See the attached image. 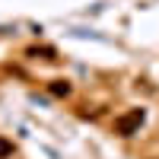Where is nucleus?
Returning a JSON list of instances; mask_svg holds the SVG:
<instances>
[{
    "label": "nucleus",
    "instance_id": "7ed1b4c3",
    "mask_svg": "<svg viewBox=\"0 0 159 159\" xmlns=\"http://www.w3.org/2000/svg\"><path fill=\"white\" fill-rule=\"evenodd\" d=\"M13 153H16V147H13V140H7V137H0V159H10Z\"/></svg>",
    "mask_w": 159,
    "mask_h": 159
},
{
    "label": "nucleus",
    "instance_id": "f03ea898",
    "mask_svg": "<svg viewBox=\"0 0 159 159\" xmlns=\"http://www.w3.org/2000/svg\"><path fill=\"white\" fill-rule=\"evenodd\" d=\"M48 89H51V96H57V99H67L70 92H73V86L67 83V80H51Z\"/></svg>",
    "mask_w": 159,
    "mask_h": 159
},
{
    "label": "nucleus",
    "instance_id": "20e7f679",
    "mask_svg": "<svg viewBox=\"0 0 159 159\" xmlns=\"http://www.w3.org/2000/svg\"><path fill=\"white\" fill-rule=\"evenodd\" d=\"M29 54H42V57H48V61H54L57 51H54V48H29Z\"/></svg>",
    "mask_w": 159,
    "mask_h": 159
},
{
    "label": "nucleus",
    "instance_id": "f257e3e1",
    "mask_svg": "<svg viewBox=\"0 0 159 159\" xmlns=\"http://www.w3.org/2000/svg\"><path fill=\"white\" fill-rule=\"evenodd\" d=\"M143 118H147V111H143V108H130V111H124V115L115 118L111 130H115L118 137H134L137 130H140V124H143Z\"/></svg>",
    "mask_w": 159,
    "mask_h": 159
}]
</instances>
